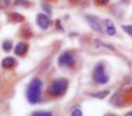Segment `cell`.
Instances as JSON below:
<instances>
[{
    "instance_id": "1",
    "label": "cell",
    "mask_w": 132,
    "mask_h": 116,
    "mask_svg": "<svg viewBox=\"0 0 132 116\" xmlns=\"http://www.w3.org/2000/svg\"><path fill=\"white\" fill-rule=\"evenodd\" d=\"M43 82L39 78H35L30 81L26 87V99L32 104H36L42 102Z\"/></svg>"
},
{
    "instance_id": "2",
    "label": "cell",
    "mask_w": 132,
    "mask_h": 116,
    "mask_svg": "<svg viewBox=\"0 0 132 116\" xmlns=\"http://www.w3.org/2000/svg\"><path fill=\"white\" fill-rule=\"evenodd\" d=\"M68 80L65 78H59L51 83L47 89V92L53 96H61L65 94L68 88Z\"/></svg>"
},
{
    "instance_id": "3",
    "label": "cell",
    "mask_w": 132,
    "mask_h": 116,
    "mask_svg": "<svg viewBox=\"0 0 132 116\" xmlns=\"http://www.w3.org/2000/svg\"><path fill=\"white\" fill-rule=\"evenodd\" d=\"M92 79L98 85H105L109 82V76L105 70V66L103 63H98L93 69Z\"/></svg>"
},
{
    "instance_id": "4",
    "label": "cell",
    "mask_w": 132,
    "mask_h": 116,
    "mask_svg": "<svg viewBox=\"0 0 132 116\" xmlns=\"http://www.w3.org/2000/svg\"><path fill=\"white\" fill-rule=\"evenodd\" d=\"M85 20H86L87 24L90 25V27L92 28L93 31L97 32V33H102V25H101V22H100L99 18L94 15H85Z\"/></svg>"
},
{
    "instance_id": "5",
    "label": "cell",
    "mask_w": 132,
    "mask_h": 116,
    "mask_svg": "<svg viewBox=\"0 0 132 116\" xmlns=\"http://www.w3.org/2000/svg\"><path fill=\"white\" fill-rule=\"evenodd\" d=\"M74 62L75 60H74L73 56L69 51L63 52L58 58V64L59 66H62V67H72Z\"/></svg>"
},
{
    "instance_id": "6",
    "label": "cell",
    "mask_w": 132,
    "mask_h": 116,
    "mask_svg": "<svg viewBox=\"0 0 132 116\" xmlns=\"http://www.w3.org/2000/svg\"><path fill=\"white\" fill-rule=\"evenodd\" d=\"M36 24L42 30L46 31V30L50 27L51 20H50L49 17H48L45 14L39 13L38 15H36Z\"/></svg>"
},
{
    "instance_id": "7",
    "label": "cell",
    "mask_w": 132,
    "mask_h": 116,
    "mask_svg": "<svg viewBox=\"0 0 132 116\" xmlns=\"http://www.w3.org/2000/svg\"><path fill=\"white\" fill-rule=\"evenodd\" d=\"M28 50V44L26 42H19L18 43L15 45V49H14V53L16 56L22 57L23 55H24L26 53Z\"/></svg>"
},
{
    "instance_id": "8",
    "label": "cell",
    "mask_w": 132,
    "mask_h": 116,
    "mask_svg": "<svg viewBox=\"0 0 132 116\" xmlns=\"http://www.w3.org/2000/svg\"><path fill=\"white\" fill-rule=\"evenodd\" d=\"M110 102L114 106H121L124 103V97L120 92H117L110 97Z\"/></svg>"
},
{
    "instance_id": "9",
    "label": "cell",
    "mask_w": 132,
    "mask_h": 116,
    "mask_svg": "<svg viewBox=\"0 0 132 116\" xmlns=\"http://www.w3.org/2000/svg\"><path fill=\"white\" fill-rule=\"evenodd\" d=\"M15 65V60L13 57H6L1 61V66L4 69H11Z\"/></svg>"
},
{
    "instance_id": "10",
    "label": "cell",
    "mask_w": 132,
    "mask_h": 116,
    "mask_svg": "<svg viewBox=\"0 0 132 116\" xmlns=\"http://www.w3.org/2000/svg\"><path fill=\"white\" fill-rule=\"evenodd\" d=\"M109 94H110V91L109 90H102V91H98V92H96V93H92L90 95L94 98L102 100V99H104L105 97H107Z\"/></svg>"
},
{
    "instance_id": "11",
    "label": "cell",
    "mask_w": 132,
    "mask_h": 116,
    "mask_svg": "<svg viewBox=\"0 0 132 116\" xmlns=\"http://www.w3.org/2000/svg\"><path fill=\"white\" fill-rule=\"evenodd\" d=\"M10 18L15 23H21L23 21H24V19H26L24 15H22L19 13H16V12H13V13L10 14Z\"/></svg>"
},
{
    "instance_id": "12",
    "label": "cell",
    "mask_w": 132,
    "mask_h": 116,
    "mask_svg": "<svg viewBox=\"0 0 132 116\" xmlns=\"http://www.w3.org/2000/svg\"><path fill=\"white\" fill-rule=\"evenodd\" d=\"M94 42H95V43L97 44L98 46H101V47L106 48V49L110 50V51H115V47H114L113 45H111V44H110V43H106V42H101V41L98 40V39H95V40H94Z\"/></svg>"
},
{
    "instance_id": "13",
    "label": "cell",
    "mask_w": 132,
    "mask_h": 116,
    "mask_svg": "<svg viewBox=\"0 0 132 116\" xmlns=\"http://www.w3.org/2000/svg\"><path fill=\"white\" fill-rule=\"evenodd\" d=\"M14 6H24V7H29L31 3L28 0H14Z\"/></svg>"
},
{
    "instance_id": "14",
    "label": "cell",
    "mask_w": 132,
    "mask_h": 116,
    "mask_svg": "<svg viewBox=\"0 0 132 116\" xmlns=\"http://www.w3.org/2000/svg\"><path fill=\"white\" fill-rule=\"evenodd\" d=\"M30 116H53V113L49 111H35Z\"/></svg>"
},
{
    "instance_id": "15",
    "label": "cell",
    "mask_w": 132,
    "mask_h": 116,
    "mask_svg": "<svg viewBox=\"0 0 132 116\" xmlns=\"http://www.w3.org/2000/svg\"><path fill=\"white\" fill-rule=\"evenodd\" d=\"M2 48L4 51L6 52H9L12 49H13V42L11 41H5L2 44Z\"/></svg>"
},
{
    "instance_id": "16",
    "label": "cell",
    "mask_w": 132,
    "mask_h": 116,
    "mask_svg": "<svg viewBox=\"0 0 132 116\" xmlns=\"http://www.w3.org/2000/svg\"><path fill=\"white\" fill-rule=\"evenodd\" d=\"M42 8H43V10L47 14V15H51L52 14V7L48 3L43 2L42 3Z\"/></svg>"
},
{
    "instance_id": "17",
    "label": "cell",
    "mask_w": 132,
    "mask_h": 116,
    "mask_svg": "<svg viewBox=\"0 0 132 116\" xmlns=\"http://www.w3.org/2000/svg\"><path fill=\"white\" fill-rule=\"evenodd\" d=\"M121 89H122V91H125V92H129V91H131L132 90V80L125 83L124 85H122Z\"/></svg>"
},
{
    "instance_id": "18",
    "label": "cell",
    "mask_w": 132,
    "mask_h": 116,
    "mask_svg": "<svg viewBox=\"0 0 132 116\" xmlns=\"http://www.w3.org/2000/svg\"><path fill=\"white\" fill-rule=\"evenodd\" d=\"M106 33L109 36H114V35L116 34V33H117V31H116V28L114 27V25H112V26H108V27H107Z\"/></svg>"
},
{
    "instance_id": "19",
    "label": "cell",
    "mask_w": 132,
    "mask_h": 116,
    "mask_svg": "<svg viewBox=\"0 0 132 116\" xmlns=\"http://www.w3.org/2000/svg\"><path fill=\"white\" fill-rule=\"evenodd\" d=\"M121 28L125 33H127L129 36L132 37V25H122Z\"/></svg>"
},
{
    "instance_id": "20",
    "label": "cell",
    "mask_w": 132,
    "mask_h": 116,
    "mask_svg": "<svg viewBox=\"0 0 132 116\" xmlns=\"http://www.w3.org/2000/svg\"><path fill=\"white\" fill-rule=\"evenodd\" d=\"M10 4V0H0V9H5Z\"/></svg>"
},
{
    "instance_id": "21",
    "label": "cell",
    "mask_w": 132,
    "mask_h": 116,
    "mask_svg": "<svg viewBox=\"0 0 132 116\" xmlns=\"http://www.w3.org/2000/svg\"><path fill=\"white\" fill-rule=\"evenodd\" d=\"M71 116H82V112L81 109H74L71 113Z\"/></svg>"
},
{
    "instance_id": "22",
    "label": "cell",
    "mask_w": 132,
    "mask_h": 116,
    "mask_svg": "<svg viewBox=\"0 0 132 116\" xmlns=\"http://www.w3.org/2000/svg\"><path fill=\"white\" fill-rule=\"evenodd\" d=\"M55 27H56V29L58 30L59 32H63L64 29L62 28V24H61V21L60 20H57L56 21V24H55Z\"/></svg>"
},
{
    "instance_id": "23",
    "label": "cell",
    "mask_w": 132,
    "mask_h": 116,
    "mask_svg": "<svg viewBox=\"0 0 132 116\" xmlns=\"http://www.w3.org/2000/svg\"><path fill=\"white\" fill-rule=\"evenodd\" d=\"M95 1L96 4L99 5V6H105L110 2V0H95Z\"/></svg>"
},
{
    "instance_id": "24",
    "label": "cell",
    "mask_w": 132,
    "mask_h": 116,
    "mask_svg": "<svg viewBox=\"0 0 132 116\" xmlns=\"http://www.w3.org/2000/svg\"><path fill=\"white\" fill-rule=\"evenodd\" d=\"M104 24H105V25L108 27V26H112V25H114V24H113V22H112L110 19H105V21H104Z\"/></svg>"
},
{
    "instance_id": "25",
    "label": "cell",
    "mask_w": 132,
    "mask_h": 116,
    "mask_svg": "<svg viewBox=\"0 0 132 116\" xmlns=\"http://www.w3.org/2000/svg\"><path fill=\"white\" fill-rule=\"evenodd\" d=\"M124 116H132V112H128L127 113H125Z\"/></svg>"
},
{
    "instance_id": "26",
    "label": "cell",
    "mask_w": 132,
    "mask_h": 116,
    "mask_svg": "<svg viewBox=\"0 0 132 116\" xmlns=\"http://www.w3.org/2000/svg\"><path fill=\"white\" fill-rule=\"evenodd\" d=\"M106 116H115V115H113V114H108V115H106Z\"/></svg>"
}]
</instances>
